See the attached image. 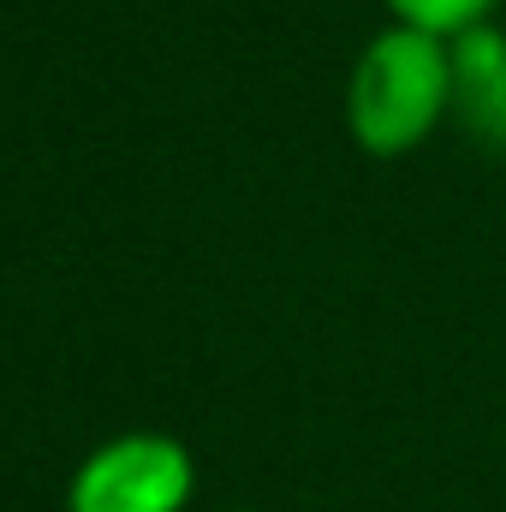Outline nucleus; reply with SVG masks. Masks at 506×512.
<instances>
[{
	"mask_svg": "<svg viewBox=\"0 0 506 512\" xmlns=\"http://www.w3.org/2000/svg\"><path fill=\"white\" fill-rule=\"evenodd\" d=\"M393 24H411V30H429V36H465L477 24H489L495 0H387Z\"/></svg>",
	"mask_w": 506,
	"mask_h": 512,
	"instance_id": "4",
	"label": "nucleus"
},
{
	"mask_svg": "<svg viewBox=\"0 0 506 512\" xmlns=\"http://www.w3.org/2000/svg\"><path fill=\"white\" fill-rule=\"evenodd\" d=\"M453 114L506 149V30L477 24L453 36Z\"/></svg>",
	"mask_w": 506,
	"mask_h": 512,
	"instance_id": "3",
	"label": "nucleus"
},
{
	"mask_svg": "<svg viewBox=\"0 0 506 512\" xmlns=\"http://www.w3.org/2000/svg\"><path fill=\"white\" fill-rule=\"evenodd\" d=\"M191 495V459L167 435L108 441L72 483V512H179Z\"/></svg>",
	"mask_w": 506,
	"mask_h": 512,
	"instance_id": "2",
	"label": "nucleus"
},
{
	"mask_svg": "<svg viewBox=\"0 0 506 512\" xmlns=\"http://www.w3.org/2000/svg\"><path fill=\"white\" fill-rule=\"evenodd\" d=\"M453 114V42L387 24L364 42L352 84H346V126L352 143L376 161H399L423 149L435 126Z\"/></svg>",
	"mask_w": 506,
	"mask_h": 512,
	"instance_id": "1",
	"label": "nucleus"
}]
</instances>
